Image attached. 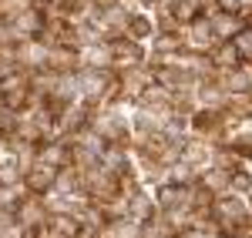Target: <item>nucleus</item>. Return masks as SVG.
Masks as SVG:
<instances>
[{
  "instance_id": "obj_1",
  "label": "nucleus",
  "mask_w": 252,
  "mask_h": 238,
  "mask_svg": "<svg viewBox=\"0 0 252 238\" xmlns=\"http://www.w3.org/2000/svg\"><path fill=\"white\" fill-rule=\"evenodd\" d=\"M152 30H155V24H152V17L148 14H128V24H125V37H131V40H141L145 37H152Z\"/></svg>"
}]
</instances>
